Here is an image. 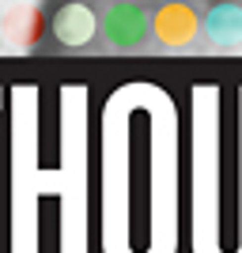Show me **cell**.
<instances>
[{
    "label": "cell",
    "mask_w": 242,
    "mask_h": 253,
    "mask_svg": "<svg viewBox=\"0 0 242 253\" xmlns=\"http://www.w3.org/2000/svg\"><path fill=\"white\" fill-rule=\"evenodd\" d=\"M151 34V15L137 0H114L102 11V38L110 49H140Z\"/></svg>",
    "instance_id": "1"
},
{
    "label": "cell",
    "mask_w": 242,
    "mask_h": 253,
    "mask_svg": "<svg viewBox=\"0 0 242 253\" xmlns=\"http://www.w3.org/2000/svg\"><path fill=\"white\" fill-rule=\"evenodd\" d=\"M151 34L159 45L167 49H182L200 34V11L186 0H167L163 8H155L151 15Z\"/></svg>",
    "instance_id": "2"
},
{
    "label": "cell",
    "mask_w": 242,
    "mask_h": 253,
    "mask_svg": "<svg viewBox=\"0 0 242 253\" xmlns=\"http://www.w3.org/2000/svg\"><path fill=\"white\" fill-rule=\"evenodd\" d=\"M0 34H4V42L15 45V49H34V45L42 42V34H46L42 4H31V0L11 4V8L4 11V19H0Z\"/></svg>",
    "instance_id": "3"
},
{
    "label": "cell",
    "mask_w": 242,
    "mask_h": 253,
    "mask_svg": "<svg viewBox=\"0 0 242 253\" xmlns=\"http://www.w3.org/2000/svg\"><path fill=\"white\" fill-rule=\"evenodd\" d=\"M49 27H53V38L61 45L80 49V45H91V38L98 34V15L87 8V4H80V0H68V4L57 8Z\"/></svg>",
    "instance_id": "4"
},
{
    "label": "cell",
    "mask_w": 242,
    "mask_h": 253,
    "mask_svg": "<svg viewBox=\"0 0 242 253\" xmlns=\"http://www.w3.org/2000/svg\"><path fill=\"white\" fill-rule=\"evenodd\" d=\"M208 42L216 45H239L242 42V8L239 4H216V8L200 19Z\"/></svg>",
    "instance_id": "5"
}]
</instances>
